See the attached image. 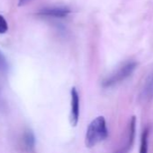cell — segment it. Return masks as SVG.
Segmentation results:
<instances>
[{"instance_id": "obj_1", "label": "cell", "mask_w": 153, "mask_h": 153, "mask_svg": "<svg viewBox=\"0 0 153 153\" xmlns=\"http://www.w3.org/2000/svg\"><path fill=\"white\" fill-rule=\"evenodd\" d=\"M108 136V128L104 117H96L88 126L85 136V144L87 148H93L105 141Z\"/></svg>"}, {"instance_id": "obj_2", "label": "cell", "mask_w": 153, "mask_h": 153, "mask_svg": "<svg viewBox=\"0 0 153 153\" xmlns=\"http://www.w3.org/2000/svg\"><path fill=\"white\" fill-rule=\"evenodd\" d=\"M138 66V63L136 61H128L121 65L118 69H116L113 74H111L108 77H106L103 82L102 86L104 88H111L115 86L116 84L122 82L128 77H130L133 73L136 70Z\"/></svg>"}, {"instance_id": "obj_3", "label": "cell", "mask_w": 153, "mask_h": 153, "mask_svg": "<svg viewBox=\"0 0 153 153\" xmlns=\"http://www.w3.org/2000/svg\"><path fill=\"white\" fill-rule=\"evenodd\" d=\"M135 133H136V117H132L126 133H125V137L124 141L120 148H118L114 153H129L132 150L133 143H134V139H135Z\"/></svg>"}, {"instance_id": "obj_4", "label": "cell", "mask_w": 153, "mask_h": 153, "mask_svg": "<svg viewBox=\"0 0 153 153\" xmlns=\"http://www.w3.org/2000/svg\"><path fill=\"white\" fill-rule=\"evenodd\" d=\"M71 101H70V122L73 126H76L79 121V115H80V100H79V94L76 87H73L70 91Z\"/></svg>"}, {"instance_id": "obj_5", "label": "cell", "mask_w": 153, "mask_h": 153, "mask_svg": "<svg viewBox=\"0 0 153 153\" xmlns=\"http://www.w3.org/2000/svg\"><path fill=\"white\" fill-rule=\"evenodd\" d=\"M139 100L142 103L151 102L153 100V71L148 75L144 82L139 94Z\"/></svg>"}, {"instance_id": "obj_6", "label": "cell", "mask_w": 153, "mask_h": 153, "mask_svg": "<svg viewBox=\"0 0 153 153\" xmlns=\"http://www.w3.org/2000/svg\"><path fill=\"white\" fill-rule=\"evenodd\" d=\"M70 13H71V10L68 6L60 5V6H52V7L42 8L38 12V14L44 15V16L63 18V17L68 16Z\"/></svg>"}, {"instance_id": "obj_7", "label": "cell", "mask_w": 153, "mask_h": 153, "mask_svg": "<svg viewBox=\"0 0 153 153\" xmlns=\"http://www.w3.org/2000/svg\"><path fill=\"white\" fill-rule=\"evenodd\" d=\"M36 139L33 132L31 129H26L23 131L21 137V146L23 150L27 153H32L35 150Z\"/></svg>"}, {"instance_id": "obj_8", "label": "cell", "mask_w": 153, "mask_h": 153, "mask_svg": "<svg viewBox=\"0 0 153 153\" xmlns=\"http://www.w3.org/2000/svg\"><path fill=\"white\" fill-rule=\"evenodd\" d=\"M149 136H150V129L146 127L142 134L141 139V146H140V153H148L149 149Z\"/></svg>"}, {"instance_id": "obj_9", "label": "cell", "mask_w": 153, "mask_h": 153, "mask_svg": "<svg viewBox=\"0 0 153 153\" xmlns=\"http://www.w3.org/2000/svg\"><path fill=\"white\" fill-rule=\"evenodd\" d=\"M8 30V25H7V22L5 21V19L0 15V34H4Z\"/></svg>"}, {"instance_id": "obj_10", "label": "cell", "mask_w": 153, "mask_h": 153, "mask_svg": "<svg viewBox=\"0 0 153 153\" xmlns=\"http://www.w3.org/2000/svg\"><path fill=\"white\" fill-rule=\"evenodd\" d=\"M8 69V65H7V62L5 58V56L2 55V53L0 52V72H6Z\"/></svg>"}, {"instance_id": "obj_11", "label": "cell", "mask_w": 153, "mask_h": 153, "mask_svg": "<svg viewBox=\"0 0 153 153\" xmlns=\"http://www.w3.org/2000/svg\"><path fill=\"white\" fill-rule=\"evenodd\" d=\"M32 0H19L18 1V6H24L25 4H29Z\"/></svg>"}]
</instances>
